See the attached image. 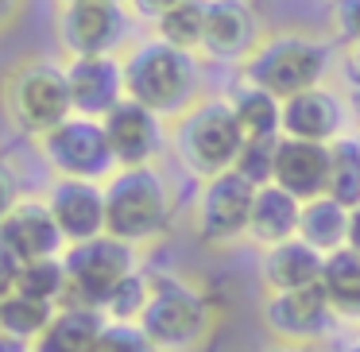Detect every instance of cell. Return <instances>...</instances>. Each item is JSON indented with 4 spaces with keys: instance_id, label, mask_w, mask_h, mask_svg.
Segmentation results:
<instances>
[{
    "instance_id": "6da1fadb",
    "label": "cell",
    "mask_w": 360,
    "mask_h": 352,
    "mask_svg": "<svg viewBox=\"0 0 360 352\" xmlns=\"http://www.w3.org/2000/svg\"><path fill=\"white\" fill-rule=\"evenodd\" d=\"M105 217H109L105 233L132 248L163 236L171 225V190H167L163 174L151 167L117 171L105 182Z\"/></svg>"
},
{
    "instance_id": "7a4b0ae2",
    "label": "cell",
    "mask_w": 360,
    "mask_h": 352,
    "mask_svg": "<svg viewBox=\"0 0 360 352\" xmlns=\"http://www.w3.org/2000/svg\"><path fill=\"white\" fill-rule=\"evenodd\" d=\"M4 105H8V117L20 132L43 140L47 132H55L58 124L74 117L66 66H51L43 58H27V63L12 66L8 82H4Z\"/></svg>"
},
{
    "instance_id": "3957f363",
    "label": "cell",
    "mask_w": 360,
    "mask_h": 352,
    "mask_svg": "<svg viewBox=\"0 0 360 352\" xmlns=\"http://www.w3.org/2000/svg\"><path fill=\"white\" fill-rule=\"evenodd\" d=\"M66 263V294L63 306H74V310H101L112 298V290L136 275V248L117 236H94V240L70 244L63 252Z\"/></svg>"
},
{
    "instance_id": "277c9868",
    "label": "cell",
    "mask_w": 360,
    "mask_h": 352,
    "mask_svg": "<svg viewBox=\"0 0 360 352\" xmlns=\"http://www.w3.org/2000/svg\"><path fill=\"white\" fill-rule=\"evenodd\" d=\"M329 70V51L310 35H275L264 39L244 63L248 86L275 93L279 101L306 89H318Z\"/></svg>"
},
{
    "instance_id": "5b68a950",
    "label": "cell",
    "mask_w": 360,
    "mask_h": 352,
    "mask_svg": "<svg viewBox=\"0 0 360 352\" xmlns=\"http://www.w3.org/2000/svg\"><path fill=\"white\" fill-rule=\"evenodd\" d=\"M240 148L244 132L229 101L194 105L174 132V151H179L182 167L202 174V178H217V174L233 171L236 159H240Z\"/></svg>"
},
{
    "instance_id": "8992f818",
    "label": "cell",
    "mask_w": 360,
    "mask_h": 352,
    "mask_svg": "<svg viewBox=\"0 0 360 352\" xmlns=\"http://www.w3.org/2000/svg\"><path fill=\"white\" fill-rule=\"evenodd\" d=\"M124 86L128 97L148 105L151 112H174L194 93V58L163 39L140 43L124 58Z\"/></svg>"
},
{
    "instance_id": "52a82bcc",
    "label": "cell",
    "mask_w": 360,
    "mask_h": 352,
    "mask_svg": "<svg viewBox=\"0 0 360 352\" xmlns=\"http://www.w3.org/2000/svg\"><path fill=\"white\" fill-rule=\"evenodd\" d=\"M151 279H155V290H151V302L140 318V329L151 337V344L159 352H186L202 344L210 333L205 294L174 275H151Z\"/></svg>"
},
{
    "instance_id": "ba28073f",
    "label": "cell",
    "mask_w": 360,
    "mask_h": 352,
    "mask_svg": "<svg viewBox=\"0 0 360 352\" xmlns=\"http://www.w3.org/2000/svg\"><path fill=\"white\" fill-rule=\"evenodd\" d=\"M43 159L58 178H82V182H101L112 174L117 155L109 148L105 124L94 117H70L39 140Z\"/></svg>"
},
{
    "instance_id": "9c48e42d",
    "label": "cell",
    "mask_w": 360,
    "mask_h": 352,
    "mask_svg": "<svg viewBox=\"0 0 360 352\" xmlns=\"http://www.w3.org/2000/svg\"><path fill=\"white\" fill-rule=\"evenodd\" d=\"M256 190L244 174L225 171L217 178H205L202 194L194 205V233L202 244L225 248V244L248 236V221H252V205H256Z\"/></svg>"
},
{
    "instance_id": "30bf717a",
    "label": "cell",
    "mask_w": 360,
    "mask_h": 352,
    "mask_svg": "<svg viewBox=\"0 0 360 352\" xmlns=\"http://www.w3.org/2000/svg\"><path fill=\"white\" fill-rule=\"evenodd\" d=\"M66 248L70 244H66V236L47 202L24 197V202H12L4 209V217H0V252L16 256L20 263L63 256Z\"/></svg>"
},
{
    "instance_id": "8fae6325",
    "label": "cell",
    "mask_w": 360,
    "mask_h": 352,
    "mask_svg": "<svg viewBox=\"0 0 360 352\" xmlns=\"http://www.w3.org/2000/svg\"><path fill=\"white\" fill-rule=\"evenodd\" d=\"M124 35V8L117 0H66L58 12V39L74 55H112Z\"/></svg>"
},
{
    "instance_id": "7c38bea8",
    "label": "cell",
    "mask_w": 360,
    "mask_h": 352,
    "mask_svg": "<svg viewBox=\"0 0 360 352\" xmlns=\"http://www.w3.org/2000/svg\"><path fill=\"white\" fill-rule=\"evenodd\" d=\"M333 302H329L326 287H306V290H287V294H267L264 302V325L271 337L283 344H310L333 321Z\"/></svg>"
},
{
    "instance_id": "4fadbf2b",
    "label": "cell",
    "mask_w": 360,
    "mask_h": 352,
    "mask_svg": "<svg viewBox=\"0 0 360 352\" xmlns=\"http://www.w3.org/2000/svg\"><path fill=\"white\" fill-rule=\"evenodd\" d=\"M66 82L74 97V117L105 120L128 97L124 63H117L112 55H74L66 63Z\"/></svg>"
},
{
    "instance_id": "5bb4252c",
    "label": "cell",
    "mask_w": 360,
    "mask_h": 352,
    "mask_svg": "<svg viewBox=\"0 0 360 352\" xmlns=\"http://www.w3.org/2000/svg\"><path fill=\"white\" fill-rule=\"evenodd\" d=\"M43 202L51 205L66 244L94 240V236H105V228H109V217H105V186H97V182L55 178V186H51V194Z\"/></svg>"
},
{
    "instance_id": "9a60e30c",
    "label": "cell",
    "mask_w": 360,
    "mask_h": 352,
    "mask_svg": "<svg viewBox=\"0 0 360 352\" xmlns=\"http://www.w3.org/2000/svg\"><path fill=\"white\" fill-rule=\"evenodd\" d=\"M101 124H105V136H109V148L117 155L120 171L151 167V159L159 151V112H151L148 105L124 97Z\"/></svg>"
},
{
    "instance_id": "2e32d148",
    "label": "cell",
    "mask_w": 360,
    "mask_h": 352,
    "mask_svg": "<svg viewBox=\"0 0 360 352\" xmlns=\"http://www.w3.org/2000/svg\"><path fill=\"white\" fill-rule=\"evenodd\" d=\"M329 163L333 151L329 143H310V140H279V159H275V186L295 194L298 202L329 194Z\"/></svg>"
},
{
    "instance_id": "e0dca14e",
    "label": "cell",
    "mask_w": 360,
    "mask_h": 352,
    "mask_svg": "<svg viewBox=\"0 0 360 352\" xmlns=\"http://www.w3.org/2000/svg\"><path fill=\"white\" fill-rule=\"evenodd\" d=\"M256 47H259L256 12L244 0H210V20H205V43H202L205 55L233 63V58H248Z\"/></svg>"
},
{
    "instance_id": "ac0fdd59",
    "label": "cell",
    "mask_w": 360,
    "mask_h": 352,
    "mask_svg": "<svg viewBox=\"0 0 360 352\" xmlns=\"http://www.w3.org/2000/svg\"><path fill=\"white\" fill-rule=\"evenodd\" d=\"M321 275H326V256H321L318 248H310L302 236L267 248L264 263H259V279H264L267 294H287V290L318 287Z\"/></svg>"
},
{
    "instance_id": "d6986e66",
    "label": "cell",
    "mask_w": 360,
    "mask_h": 352,
    "mask_svg": "<svg viewBox=\"0 0 360 352\" xmlns=\"http://www.w3.org/2000/svg\"><path fill=\"white\" fill-rule=\"evenodd\" d=\"M283 136L287 140L333 143L341 140V101L326 89H306L283 101Z\"/></svg>"
},
{
    "instance_id": "ffe728a7",
    "label": "cell",
    "mask_w": 360,
    "mask_h": 352,
    "mask_svg": "<svg viewBox=\"0 0 360 352\" xmlns=\"http://www.w3.org/2000/svg\"><path fill=\"white\" fill-rule=\"evenodd\" d=\"M298 221H302V202L295 194H287L283 186H259L256 190V205H252V221H248V240L259 248H275L298 236Z\"/></svg>"
},
{
    "instance_id": "44dd1931",
    "label": "cell",
    "mask_w": 360,
    "mask_h": 352,
    "mask_svg": "<svg viewBox=\"0 0 360 352\" xmlns=\"http://www.w3.org/2000/svg\"><path fill=\"white\" fill-rule=\"evenodd\" d=\"M349 217H352L349 205H341L337 197L321 194V197H314V202H302L298 236H302L310 248H318L321 256H333V252L349 248Z\"/></svg>"
},
{
    "instance_id": "7402d4cb",
    "label": "cell",
    "mask_w": 360,
    "mask_h": 352,
    "mask_svg": "<svg viewBox=\"0 0 360 352\" xmlns=\"http://www.w3.org/2000/svg\"><path fill=\"white\" fill-rule=\"evenodd\" d=\"M55 318H58L55 302H39V298L20 294V290H4L0 294V337L39 344Z\"/></svg>"
},
{
    "instance_id": "603a6c76",
    "label": "cell",
    "mask_w": 360,
    "mask_h": 352,
    "mask_svg": "<svg viewBox=\"0 0 360 352\" xmlns=\"http://www.w3.org/2000/svg\"><path fill=\"white\" fill-rule=\"evenodd\" d=\"M109 325L101 310H74V306H58V318L35 344V352H89Z\"/></svg>"
},
{
    "instance_id": "cb8c5ba5",
    "label": "cell",
    "mask_w": 360,
    "mask_h": 352,
    "mask_svg": "<svg viewBox=\"0 0 360 352\" xmlns=\"http://www.w3.org/2000/svg\"><path fill=\"white\" fill-rule=\"evenodd\" d=\"M236 112V124H240L244 140H271V136H283V101L275 93L259 86H244L229 97Z\"/></svg>"
},
{
    "instance_id": "d4e9b609",
    "label": "cell",
    "mask_w": 360,
    "mask_h": 352,
    "mask_svg": "<svg viewBox=\"0 0 360 352\" xmlns=\"http://www.w3.org/2000/svg\"><path fill=\"white\" fill-rule=\"evenodd\" d=\"M329 302L341 318H360V252L341 248L326 256V275H321Z\"/></svg>"
},
{
    "instance_id": "484cf974",
    "label": "cell",
    "mask_w": 360,
    "mask_h": 352,
    "mask_svg": "<svg viewBox=\"0 0 360 352\" xmlns=\"http://www.w3.org/2000/svg\"><path fill=\"white\" fill-rule=\"evenodd\" d=\"M205 20H210V0H186L163 20H155V39L194 55L205 43Z\"/></svg>"
},
{
    "instance_id": "4316f807",
    "label": "cell",
    "mask_w": 360,
    "mask_h": 352,
    "mask_svg": "<svg viewBox=\"0 0 360 352\" xmlns=\"http://www.w3.org/2000/svg\"><path fill=\"white\" fill-rule=\"evenodd\" d=\"M333 163H329V197H337L341 205L356 209L360 205V140L341 136L329 143Z\"/></svg>"
},
{
    "instance_id": "83f0119b",
    "label": "cell",
    "mask_w": 360,
    "mask_h": 352,
    "mask_svg": "<svg viewBox=\"0 0 360 352\" xmlns=\"http://www.w3.org/2000/svg\"><path fill=\"white\" fill-rule=\"evenodd\" d=\"M20 294H32L39 302H55L63 306V294H66V263L63 256H51V259H32V263L20 267V279L16 287Z\"/></svg>"
},
{
    "instance_id": "f1b7e54d",
    "label": "cell",
    "mask_w": 360,
    "mask_h": 352,
    "mask_svg": "<svg viewBox=\"0 0 360 352\" xmlns=\"http://www.w3.org/2000/svg\"><path fill=\"white\" fill-rule=\"evenodd\" d=\"M151 290H155V279H151V275H143V271L128 275V279L112 290L109 302H105V318L109 321H136V325H140L143 310H148V302H151Z\"/></svg>"
},
{
    "instance_id": "f546056e",
    "label": "cell",
    "mask_w": 360,
    "mask_h": 352,
    "mask_svg": "<svg viewBox=\"0 0 360 352\" xmlns=\"http://www.w3.org/2000/svg\"><path fill=\"white\" fill-rule=\"evenodd\" d=\"M279 140L283 136H271V140H244L240 159H236L233 171L244 174L252 186H271L275 182V159H279Z\"/></svg>"
},
{
    "instance_id": "4dcf8cb0",
    "label": "cell",
    "mask_w": 360,
    "mask_h": 352,
    "mask_svg": "<svg viewBox=\"0 0 360 352\" xmlns=\"http://www.w3.org/2000/svg\"><path fill=\"white\" fill-rule=\"evenodd\" d=\"M89 352H159L136 321H109Z\"/></svg>"
},
{
    "instance_id": "1f68e13d",
    "label": "cell",
    "mask_w": 360,
    "mask_h": 352,
    "mask_svg": "<svg viewBox=\"0 0 360 352\" xmlns=\"http://www.w3.org/2000/svg\"><path fill=\"white\" fill-rule=\"evenodd\" d=\"M329 20H333V32L341 39L360 43V0H333Z\"/></svg>"
},
{
    "instance_id": "d6a6232c",
    "label": "cell",
    "mask_w": 360,
    "mask_h": 352,
    "mask_svg": "<svg viewBox=\"0 0 360 352\" xmlns=\"http://www.w3.org/2000/svg\"><path fill=\"white\" fill-rule=\"evenodd\" d=\"M179 4H186V0H128V8L143 20H163L167 12H174Z\"/></svg>"
},
{
    "instance_id": "836d02e7",
    "label": "cell",
    "mask_w": 360,
    "mask_h": 352,
    "mask_svg": "<svg viewBox=\"0 0 360 352\" xmlns=\"http://www.w3.org/2000/svg\"><path fill=\"white\" fill-rule=\"evenodd\" d=\"M349 248L360 252V205L352 209V217H349Z\"/></svg>"
},
{
    "instance_id": "e575fe53",
    "label": "cell",
    "mask_w": 360,
    "mask_h": 352,
    "mask_svg": "<svg viewBox=\"0 0 360 352\" xmlns=\"http://www.w3.org/2000/svg\"><path fill=\"white\" fill-rule=\"evenodd\" d=\"M349 70H352V78L360 82V43H352V47H349Z\"/></svg>"
},
{
    "instance_id": "d590c367",
    "label": "cell",
    "mask_w": 360,
    "mask_h": 352,
    "mask_svg": "<svg viewBox=\"0 0 360 352\" xmlns=\"http://www.w3.org/2000/svg\"><path fill=\"white\" fill-rule=\"evenodd\" d=\"M267 352H310V344H275V348H267Z\"/></svg>"
},
{
    "instance_id": "8d00e7d4",
    "label": "cell",
    "mask_w": 360,
    "mask_h": 352,
    "mask_svg": "<svg viewBox=\"0 0 360 352\" xmlns=\"http://www.w3.org/2000/svg\"><path fill=\"white\" fill-rule=\"evenodd\" d=\"M352 101H356V112H360V82H356V89H352Z\"/></svg>"
},
{
    "instance_id": "74e56055",
    "label": "cell",
    "mask_w": 360,
    "mask_h": 352,
    "mask_svg": "<svg viewBox=\"0 0 360 352\" xmlns=\"http://www.w3.org/2000/svg\"><path fill=\"white\" fill-rule=\"evenodd\" d=\"M341 352H360V341H356V344H349V348H341Z\"/></svg>"
},
{
    "instance_id": "f35d334b",
    "label": "cell",
    "mask_w": 360,
    "mask_h": 352,
    "mask_svg": "<svg viewBox=\"0 0 360 352\" xmlns=\"http://www.w3.org/2000/svg\"><path fill=\"white\" fill-rule=\"evenodd\" d=\"M16 4H20V0H8V8H16Z\"/></svg>"
},
{
    "instance_id": "ab89813d",
    "label": "cell",
    "mask_w": 360,
    "mask_h": 352,
    "mask_svg": "<svg viewBox=\"0 0 360 352\" xmlns=\"http://www.w3.org/2000/svg\"><path fill=\"white\" fill-rule=\"evenodd\" d=\"M117 4H120V0H117Z\"/></svg>"
}]
</instances>
